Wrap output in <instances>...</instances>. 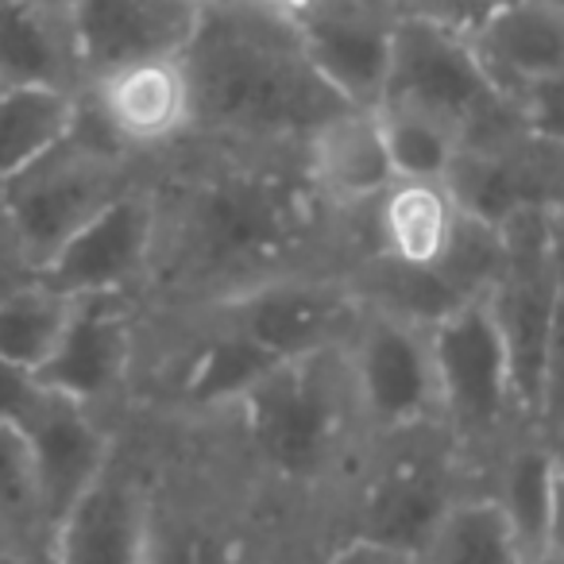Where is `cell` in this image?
Returning a JSON list of instances; mask_svg holds the SVG:
<instances>
[{
    "mask_svg": "<svg viewBox=\"0 0 564 564\" xmlns=\"http://www.w3.org/2000/svg\"><path fill=\"white\" fill-rule=\"evenodd\" d=\"M430 356L437 379V422L468 471L471 491H479L487 464L530 425L518 410L507 348L487 310V294L430 325Z\"/></svg>",
    "mask_w": 564,
    "mask_h": 564,
    "instance_id": "8",
    "label": "cell"
},
{
    "mask_svg": "<svg viewBox=\"0 0 564 564\" xmlns=\"http://www.w3.org/2000/svg\"><path fill=\"white\" fill-rule=\"evenodd\" d=\"M194 4H213V0H194Z\"/></svg>",
    "mask_w": 564,
    "mask_h": 564,
    "instance_id": "35",
    "label": "cell"
},
{
    "mask_svg": "<svg viewBox=\"0 0 564 564\" xmlns=\"http://www.w3.org/2000/svg\"><path fill=\"white\" fill-rule=\"evenodd\" d=\"M40 394V379L17 364L0 360V425H20Z\"/></svg>",
    "mask_w": 564,
    "mask_h": 564,
    "instance_id": "31",
    "label": "cell"
},
{
    "mask_svg": "<svg viewBox=\"0 0 564 564\" xmlns=\"http://www.w3.org/2000/svg\"><path fill=\"white\" fill-rule=\"evenodd\" d=\"M40 4H47V9H58V12H70L74 0H40Z\"/></svg>",
    "mask_w": 564,
    "mask_h": 564,
    "instance_id": "34",
    "label": "cell"
},
{
    "mask_svg": "<svg viewBox=\"0 0 564 564\" xmlns=\"http://www.w3.org/2000/svg\"><path fill=\"white\" fill-rule=\"evenodd\" d=\"M189 82V140L228 148H299L340 97L306 63L286 12L248 0H213L202 9L182 55Z\"/></svg>",
    "mask_w": 564,
    "mask_h": 564,
    "instance_id": "3",
    "label": "cell"
},
{
    "mask_svg": "<svg viewBox=\"0 0 564 564\" xmlns=\"http://www.w3.org/2000/svg\"><path fill=\"white\" fill-rule=\"evenodd\" d=\"M479 491L495 502L525 561H561L556 499H561V430L525 425L499 448Z\"/></svg>",
    "mask_w": 564,
    "mask_h": 564,
    "instance_id": "18",
    "label": "cell"
},
{
    "mask_svg": "<svg viewBox=\"0 0 564 564\" xmlns=\"http://www.w3.org/2000/svg\"><path fill=\"white\" fill-rule=\"evenodd\" d=\"M402 0H299L286 20L306 63L345 105L383 97L391 32Z\"/></svg>",
    "mask_w": 564,
    "mask_h": 564,
    "instance_id": "14",
    "label": "cell"
},
{
    "mask_svg": "<svg viewBox=\"0 0 564 564\" xmlns=\"http://www.w3.org/2000/svg\"><path fill=\"white\" fill-rule=\"evenodd\" d=\"M445 186L468 217L491 228L538 205H561V140L518 135L495 148H460Z\"/></svg>",
    "mask_w": 564,
    "mask_h": 564,
    "instance_id": "19",
    "label": "cell"
},
{
    "mask_svg": "<svg viewBox=\"0 0 564 564\" xmlns=\"http://www.w3.org/2000/svg\"><path fill=\"white\" fill-rule=\"evenodd\" d=\"M155 518V433L143 414L117 430L109 464L51 530L47 564H148Z\"/></svg>",
    "mask_w": 564,
    "mask_h": 564,
    "instance_id": "9",
    "label": "cell"
},
{
    "mask_svg": "<svg viewBox=\"0 0 564 564\" xmlns=\"http://www.w3.org/2000/svg\"><path fill=\"white\" fill-rule=\"evenodd\" d=\"M379 101L433 112L460 135V148H495V143L530 135L514 101L502 97L484 74L468 32L410 4H399V17H394L391 58H387Z\"/></svg>",
    "mask_w": 564,
    "mask_h": 564,
    "instance_id": "7",
    "label": "cell"
},
{
    "mask_svg": "<svg viewBox=\"0 0 564 564\" xmlns=\"http://www.w3.org/2000/svg\"><path fill=\"white\" fill-rule=\"evenodd\" d=\"M194 0H74L70 20L74 55L82 82L155 58H182L202 24Z\"/></svg>",
    "mask_w": 564,
    "mask_h": 564,
    "instance_id": "15",
    "label": "cell"
},
{
    "mask_svg": "<svg viewBox=\"0 0 564 564\" xmlns=\"http://www.w3.org/2000/svg\"><path fill=\"white\" fill-rule=\"evenodd\" d=\"M78 97L43 86H0V182L66 140L78 120Z\"/></svg>",
    "mask_w": 564,
    "mask_h": 564,
    "instance_id": "24",
    "label": "cell"
},
{
    "mask_svg": "<svg viewBox=\"0 0 564 564\" xmlns=\"http://www.w3.org/2000/svg\"><path fill=\"white\" fill-rule=\"evenodd\" d=\"M0 564H47V556L20 545H0Z\"/></svg>",
    "mask_w": 564,
    "mask_h": 564,
    "instance_id": "32",
    "label": "cell"
},
{
    "mask_svg": "<svg viewBox=\"0 0 564 564\" xmlns=\"http://www.w3.org/2000/svg\"><path fill=\"white\" fill-rule=\"evenodd\" d=\"M20 437L28 445V460L40 487V507L47 533L74 507L82 491L101 476L117 445L120 422H105L101 414L40 387L32 410L20 417Z\"/></svg>",
    "mask_w": 564,
    "mask_h": 564,
    "instance_id": "16",
    "label": "cell"
},
{
    "mask_svg": "<svg viewBox=\"0 0 564 564\" xmlns=\"http://www.w3.org/2000/svg\"><path fill=\"white\" fill-rule=\"evenodd\" d=\"M35 279H40V267H35L32 251L24 248L17 225L4 217V209H0V302Z\"/></svg>",
    "mask_w": 564,
    "mask_h": 564,
    "instance_id": "30",
    "label": "cell"
},
{
    "mask_svg": "<svg viewBox=\"0 0 564 564\" xmlns=\"http://www.w3.org/2000/svg\"><path fill=\"white\" fill-rule=\"evenodd\" d=\"M371 109H376L379 135H383L394 178L445 182L453 159L460 155V135L445 120L399 101H379Z\"/></svg>",
    "mask_w": 564,
    "mask_h": 564,
    "instance_id": "25",
    "label": "cell"
},
{
    "mask_svg": "<svg viewBox=\"0 0 564 564\" xmlns=\"http://www.w3.org/2000/svg\"><path fill=\"white\" fill-rule=\"evenodd\" d=\"M514 556L522 553L484 491L460 495L422 549V564H510Z\"/></svg>",
    "mask_w": 564,
    "mask_h": 564,
    "instance_id": "26",
    "label": "cell"
},
{
    "mask_svg": "<svg viewBox=\"0 0 564 564\" xmlns=\"http://www.w3.org/2000/svg\"><path fill=\"white\" fill-rule=\"evenodd\" d=\"M151 159H135L112 140L78 97V120L47 155L0 182V209L17 225L35 267H43L86 220L143 182Z\"/></svg>",
    "mask_w": 564,
    "mask_h": 564,
    "instance_id": "6",
    "label": "cell"
},
{
    "mask_svg": "<svg viewBox=\"0 0 564 564\" xmlns=\"http://www.w3.org/2000/svg\"><path fill=\"white\" fill-rule=\"evenodd\" d=\"M197 425L267 518L314 553L325 514L368 445L348 399L340 345L279 364L225 414Z\"/></svg>",
    "mask_w": 564,
    "mask_h": 564,
    "instance_id": "2",
    "label": "cell"
},
{
    "mask_svg": "<svg viewBox=\"0 0 564 564\" xmlns=\"http://www.w3.org/2000/svg\"><path fill=\"white\" fill-rule=\"evenodd\" d=\"M502 267L487 310L507 348L518 410L530 425H556V340H561V205H538L502 228Z\"/></svg>",
    "mask_w": 564,
    "mask_h": 564,
    "instance_id": "5",
    "label": "cell"
},
{
    "mask_svg": "<svg viewBox=\"0 0 564 564\" xmlns=\"http://www.w3.org/2000/svg\"><path fill=\"white\" fill-rule=\"evenodd\" d=\"M101 128L135 159H155L189 140V82L182 58H155L112 70L82 89Z\"/></svg>",
    "mask_w": 564,
    "mask_h": 564,
    "instance_id": "17",
    "label": "cell"
},
{
    "mask_svg": "<svg viewBox=\"0 0 564 564\" xmlns=\"http://www.w3.org/2000/svg\"><path fill=\"white\" fill-rule=\"evenodd\" d=\"M460 228L464 209L448 186L425 178H394L376 202L356 213L360 256H379L417 271L445 263L460 240Z\"/></svg>",
    "mask_w": 564,
    "mask_h": 564,
    "instance_id": "21",
    "label": "cell"
},
{
    "mask_svg": "<svg viewBox=\"0 0 564 564\" xmlns=\"http://www.w3.org/2000/svg\"><path fill=\"white\" fill-rule=\"evenodd\" d=\"M0 545H20L43 556L51 545L40 487L17 425H0Z\"/></svg>",
    "mask_w": 564,
    "mask_h": 564,
    "instance_id": "28",
    "label": "cell"
},
{
    "mask_svg": "<svg viewBox=\"0 0 564 564\" xmlns=\"http://www.w3.org/2000/svg\"><path fill=\"white\" fill-rule=\"evenodd\" d=\"M299 163L317 202L345 220H352L394 182L371 105H340L317 120L302 135Z\"/></svg>",
    "mask_w": 564,
    "mask_h": 564,
    "instance_id": "20",
    "label": "cell"
},
{
    "mask_svg": "<svg viewBox=\"0 0 564 564\" xmlns=\"http://www.w3.org/2000/svg\"><path fill=\"white\" fill-rule=\"evenodd\" d=\"M0 86L86 89L66 12L40 0H0Z\"/></svg>",
    "mask_w": 564,
    "mask_h": 564,
    "instance_id": "23",
    "label": "cell"
},
{
    "mask_svg": "<svg viewBox=\"0 0 564 564\" xmlns=\"http://www.w3.org/2000/svg\"><path fill=\"white\" fill-rule=\"evenodd\" d=\"M310 564H422V556L364 538H329L310 553Z\"/></svg>",
    "mask_w": 564,
    "mask_h": 564,
    "instance_id": "29",
    "label": "cell"
},
{
    "mask_svg": "<svg viewBox=\"0 0 564 564\" xmlns=\"http://www.w3.org/2000/svg\"><path fill=\"white\" fill-rule=\"evenodd\" d=\"M360 302L348 291L345 274H286L194 314L217 317L271 364H291L337 348Z\"/></svg>",
    "mask_w": 564,
    "mask_h": 564,
    "instance_id": "12",
    "label": "cell"
},
{
    "mask_svg": "<svg viewBox=\"0 0 564 564\" xmlns=\"http://www.w3.org/2000/svg\"><path fill=\"white\" fill-rule=\"evenodd\" d=\"M484 74L502 97L564 78L561 0H502L468 32Z\"/></svg>",
    "mask_w": 564,
    "mask_h": 564,
    "instance_id": "22",
    "label": "cell"
},
{
    "mask_svg": "<svg viewBox=\"0 0 564 564\" xmlns=\"http://www.w3.org/2000/svg\"><path fill=\"white\" fill-rule=\"evenodd\" d=\"M248 4H259V9H271V12H291L299 0H248Z\"/></svg>",
    "mask_w": 564,
    "mask_h": 564,
    "instance_id": "33",
    "label": "cell"
},
{
    "mask_svg": "<svg viewBox=\"0 0 564 564\" xmlns=\"http://www.w3.org/2000/svg\"><path fill=\"white\" fill-rule=\"evenodd\" d=\"M140 356L143 302L135 294H89L70 299L63 337L35 379L105 422H124L135 402Z\"/></svg>",
    "mask_w": 564,
    "mask_h": 564,
    "instance_id": "11",
    "label": "cell"
},
{
    "mask_svg": "<svg viewBox=\"0 0 564 564\" xmlns=\"http://www.w3.org/2000/svg\"><path fill=\"white\" fill-rule=\"evenodd\" d=\"M468 491L471 479L441 425L371 441L333 499L317 545L364 538L422 556L448 507Z\"/></svg>",
    "mask_w": 564,
    "mask_h": 564,
    "instance_id": "4",
    "label": "cell"
},
{
    "mask_svg": "<svg viewBox=\"0 0 564 564\" xmlns=\"http://www.w3.org/2000/svg\"><path fill=\"white\" fill-rule=\"evenodd\" d=\"M155 197L143 174V182L105 205L40 267V282L66 299H89V294L143 299L155 259Z\"/></svg>",
    "mask_w": 564,
    "mask_h": 564,
    "instance_id": "13",
    "label": "cell"
},
{
    "mask_svg": "<svg viewBox=\"0 0 564 564\" xmlns=\"http://www.w3.org/2000/svg\"><path fill=\"white\" fill-rule=\"evenodd\" d=\"M155 259L143 314L178 317L286 274H345L360 256L356 217L310 189L299 148L182 140L148 163Z\"/></svg>",
    "mask_w": 564,
    "mask_h": 564,
    "instance_id": "1",
    "label": "cell"
},
{
    "mask_svg": "<svg viewBox=\"0 0 564 564\" xmlns=\"http://www.w3.org/2000/svg\"><path fill=\"white\" fill-rule=\"evenodd\" d=\"M66 314H70V299L51 291L47 282L35 279L20 286L17 294L0 302V360L35 376L55 352Z\"/></svg>",
    "mask_w": 564,
    "mask_h": 564,
    "instance_id": "27",
    "label": "cell"
},
{
    "mask_svg": "<svg viewBox=\"0 0 564 564\" xmlns=\"http://www.w3.org/2000/svg\"><path fill=\"white\" fill-rule=\"evenodd\" d=\"M340 364L368 445L441 425L425 325L360 306L340 340Z\"/></svg>",
    "mask_w": 564,
    "mask_h": 564,
    "instance_id": "10",
    "label": "cell"
}]
</instances>
